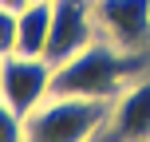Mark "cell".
Instances as JSON below:
<instances>
[{"label":"cell","mask_w":150,"mask_h":142,"mask_svg":"<svg viewBox=\"0 0 150 142\" xmlns=\"http://www.w3.org/2000/svg\"><path fill=\"white\" fill-rule=\"evenodd\" d=\"M16 138H28V130H24V114L0 95V142H16Z\"/></svg>","instance_id":"8"},{"label":"cell","mask_w":150,"mask_h":142,"mask_svg":"<svg viewBox=\"0 0 150 142\" xmlns=\"http://www.w3.org/2000/svg\"><path fill=\"white\" fill-rule=\"evenodd\" d=\"M16 32H20V8L0 4V55L16 52Z\"/></svg>","instance_id":"9"},{"label":"cell","mask_w":150,"mask_h":142,"mask_svg":"<svg viewBox=\"0 0 150 142\" xmlns=\"http://www.w3.org/2000/svg\"><path fill=\"white\" fill-rule=\"evenodd\" d=\"M52 36V0H28L20 8V32H16V52L20 55H44Z\"/></svg>","instance_id":"7"},{"label":"cell","mask_w":150,"mask_h":142,"mask_svg":"<svg viewBox=\"0 0 150 142\" xmlns=\"http://www.w3.org/2000/svg\"><path fill=\"white\" fill-rule=\"evenodd\" d=\"M52 63L44 55H4V67H0V95L16 107V111L28 119L47 95H52Z\"/></svg>","instance_id":"4"},{"label":"cell","mask_w":150,"mask_h":142,"mask_svg":"<svg viewBox=\"0 0 150 142\" xmlns=\"http://www.w3.org/2000/svg\"><path fill=\"white\" fill-rule=\"evenodd\" d=\"M103 134L107 138H150V71L115 99L111 122Z\"/></svg>","instance_id":"6"},{"label":"cell","mask_w":150,"mask_h":142,"mask_svg":"<svg viewBox=\"0 0 150 142\" xmlns=\"http://www.w3.org/2000/svg\"><path fill=\"white\" fill-rule=\"evenodd\" d=\"M146 52H122L111 40H95L52 71V95H91V99H119L134 79H142Z\"/></svg>","instance_id":"1"},{"label":"cell","mask_w":150,"mask_h":142,"mask_svg":"<svg viewBox=\"0 0 150 142\" xmlns=\"http://www.w3.org/2000/svg\"><path fill=\"white\" fill-rule=\"evenodd\" d=\"M0 67H4V55H0Z\"/></svg>","instance_id":"11"},{"label":"cell","mask_w":150,"mask_h":142,"mask_svg":"<svg viewBox=\"0 0 150 142\" xmlns=\"http://www.w3.org/2000/svg\"><path fill=\"white\" fill-rule=\"evenodd\" d=\"M115 111V99L91 95H47L36 111L24 119L32 142H83L107 130Z\"/></svg>","instance_id":"2"},{"label":"cell","mask_w":150,"mask_h":142,"mask_svg":"<svg viewBox=\"0 0 150 142\" xmlns=\"http://www.w3.org/2000/svg\"><path fill=\"white\" fill-rule=\"evenodd\" d=\"M95 40H99V24L91 0H52V36H47V52H44L52 67L67 63Z\"/></svg>","instance_id":"3"},{"label":"cell","mask_w":150,"mask_h":142,"mask_svg":"<svg viewBox=\"0 0 150 142\" xmlns=\"http://www.w3.org/2000/svg\"><path fill=\"white\" fill-rule=\"evenodd\" d=\"M99 40H111L122 52L150 47V0H91Z\"/></svg>","instance_id":"5"},{"label":"cell","mask_w":150,"mask_h":142,"mask_svg":"<svg viewBox=\"0 0 150 142\" xmlns=\"http://www.w3.org/2000/svg\"><path fill=\"white\" fill-rule=\"evenodd\" d=\"M0 4H8V8H24L28 0H0Z\"/></svg>","instance_id":"10"}]
</instances>
